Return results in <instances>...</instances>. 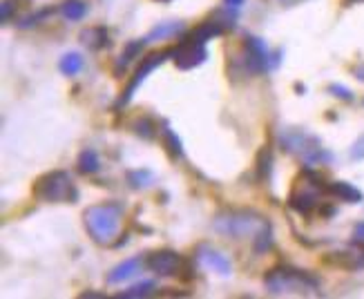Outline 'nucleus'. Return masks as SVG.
<instances>
[{
  "instance_id": "obj_20",
  "label": "nucleus",
  "mask_w": 364,
  "mask_h": 299,
  "mask_svg": "<svg viewBox=\"0 0 364 299\" xmlns=\"http://www.w3.org/2000/svg\"><path fill=\"white\" fill-rule=\"evenodd\" d=\"M134 134L145 141H153L157 137V123L150 116H141L139 121L134 123Z\"/></svg>"
},
{
  "instance_id": "obj_30",
  "label": "nucleus",
  "mask_w": 364,
  "mask_h": 299,
  "mask_svg": "<svg viewBox=\"0 0 364 299\" xmlns=\"http://www.w3.org/2000/svg\"><path fill=\"white\" fill-rule=\"evenodd\" d=\"M157 3H170V0H157Z\"/></svg>"
},
{
  "instance_id": "obj_8",
  "label": "nucleus",
  "mask_w": 364,
  "mask_h": 299,
  "mask_svg": "<svg viewBox=\"0 0 364 299\" xmlns=\"http://www.w3.org/2000/svg\"><path fill=\"white\" fill-rule=\"evenodd\" d=\"M208 58V50H206V43L197 40L192 36L179 40L175 47H172V61L179 69H194L199 67L204 61Z\"/></svg>"
},
{
  "instance_id": "obj_18",
  "label": "nucleus",
  "mask_w": 364,
  "mask_h": 299,
  "mask_svg": "<svg viewBox=\"0 0 364 299\" xmlns=\"http://www.w3.org/2000/svg\"><path fill=\"white\" fill-rule=\"evenodd\" d=\"M60 13H63L67 21H81L87 13V3L85 0H65V3L60 5Z\"/></svg>"
},
{
  "instance_id": "obj_27",
  "label": "nucleus",
  "mask_w": 364,
  "mask_h": 299,
  "mask_svg": "<svg viewBox=\"0 0 364 299\" xmlns=\"http://www.w3.org/2000/svg\"><path fill=\"white\" fill-rule=\"evenodd\" d=\"M224 3H226V9H239L241 5H244V0H224Z\"/></svg>"
},
{
  "instance_id": "obj_6",
  "label": "nucleus",
  "mask_w": 364,
  "mask_h": 299,
  "mask_svg": "<svg viewBox=\"0 0 364 299\" xmlns=\"http://www.w3.org/2000/svg\"><path fill=\"white\" fill-rule=\"evenodd\" d=\"M215 230L231 237V239H246V237H257L262 230L270 228V223L266 221V217L250 213V210H231L224 213L215 219Z\"/></svg>"
},
{
  "instance_id": "obj_21",
  "label": "nucleus",
  "mask_w": 364,
  "mask_h": 299,
  "mask_svg": "<svg viewBox=\"0 0 364 299\" xmlns=\"http://www.w3.org/2000/svg\"><path fill=\"white\" fill-rule=\"evenodd\" d=\"M270 168H272V154H270V147L266 145L260 157H257V172H260L262 181H270Z\"/></svg>"
},
{
  "instance_id": "obj_13",
  "label": "nucleus",
  "mask_w": 364,
  "mask_h": 299,
  "mask_svg": "<svg viewBox=\"0 0 364 299\" xmlns=\"http://www.w3.org/2000/svg\"><path fill=\"white\" fill-rule=\"evenodd\" d=\"M141 259L139 257H132V259H126L123 264H118L112 268V273L108 275V283H121V281H128L130 277H134L136 273L141 271Z\"/></svg>"
},
{
  "instance_id": "obj_7",
  "label": "nucleus",
  "mask_w": 364,
  "mask_h": 299,
  "mask_svg": "<svg viewBox=\"0 0 364 299\" xmlns=\"http://www.w3.org/2000/svg\"><path fill=\"white\" fill-rule=\"evenodd\" d=\"M168 58H172V47L168 50H159L155 54H148L145 58H141V63L139 67H136L134 72V77L130 79V83L126 85V89L121 92V96L116 98V108H126L128 103L132 101V96L136 94V89H139L143 85V81L148 79V74L150 72H155L163 61H168Z\"/></svg>"
},
{
  "instance_id": "obj_2",
  "label": "nucleus",
  "mask_w": 364,
  "mask_h": 299,
  "mask_svg": "<svg viewBox=\"0 0 364 299\" xmlns=\"http://www.w3.org/2000/svg\"><path fill=\"white\" fill-rule=\"evenodd\" d=\"M264 286L270 295H309L317 293L320 279L299 268L277 266L264 275Z\"/></svg>"
},
{
  "instance_id": "obj_12",
  "label": "nucleus",
  "mask_w": 364,
  "mask_h": 299,
  "mask_svg": "<svg viewBox=\"0 0 364 299\" xmlns=\"http://www.w3.org/2000/svg\"><path fill=\"white\" fill-rule=\"evenodd\" d=\"M81 43L85 45L87 50H103L110 45V36H108V29L96 25V27H87L81 32Z\"/></svg>"
},
{
  "instance_id": "obj_15",
  "label": "nucleus",
  "mask_w": 364,
  "mask_h": 299,
  "mask_svg": "<svg viewBox=\"0 0 364 299\" xmlns=\"http://www.w3.org/2000/svg\"><path fill=\"white\" fill-rule=\"evenodd\" d=\"M184 23L181 21H172V23H161V25H157L153 32H150L148 36H145V43L150 45V43H157V40H163V38H172V36H179L181 32H184Z\"/></svg>"
},
{
  "instance_id": "obj_17",
  "label": "nucleus",
  "mask_w": 364,
  "mask_h": 299,
  "mask_svg": "<svg viewBox=\"0 0 364 299\" xmlns=\"http://www.w3.org/2000/svg\"><path fill=\"white\" fill-rule=\"evenodd\" d=\"M161 137H163V145H165V150H168L170 159H181V157H184V145H181V139L175 134V130H170L168 125H165L161 130Z\"/></svg>"
},
{
  "instance_id": "obj_29",
  "label": "nucleus",
  "mask_w": 364,
  "mask_h": 299,
  "mask_svg": "<svg viewBox=\"0 0 364 299\" xmlns=\"http://www.w3.org/2000/svg\"><path fill=\"white\" fill-rule=\"evenodd\" d=\"M344 5H360V3H364V0H342Z\"/></svg>"
},
{
  "instance_id": "obj_19",
  "label": "nucleus",
  "mask_w": 364,
  "mask_h": 299,
  "mask_svg": "<svg viewBox=\"0 0 364 299\" xmlns=\"http://www.w3.org/2000/svg\"><path fill=\"white\" fill-rule=\"evenodd\" d=\"M99 168H101V159H99V154L94 152L92 147H85L83 152L79 154V170H81L83 174H94Z\"/></svg>"
},
{
  "instance_id": "obj_4",
  "label": "nucleus",
  "mask_w": 364,
  "mask_h": 299,
  "mask_svg": "<svg viewBox=\"0 0 364 299\" xmlns=\"http://www.w3.org/2000/svg\"><path fill=\"white\" fill-rule=\"evenodd\" d=\"M32 194L40 203H77L79 201V188L65 170H52V172L40 174L34 181Z\"/></svg>"
},
{
  "instance_id": "obj_24",
  "label": "nucleus",
  "mask_w": 364,
  "mask_h": 299,
  "mask_svg": "<svg viewBox=\"0 0 364 299\" xmlns=\"http://www.w3.org/2000/svg\"><path fill=\"white\" fill-rule=\"evenodd\" d=\"M329 92H331L333 96L342 98V101H353V92H351V89H348V87H344V85L333 83V85H329Z\"/></svg>"
},
{
  "instance_id": "obj_26",
  "label": "nucleus",
  "mask_w": 364,
  "mask_h": 299,
  "mask_svg": "<svg viewBox=\"0 0 364 299\" xmlns=\"http://www.w3.org/2000/svg\"><path fill=\"white\" fill-rule=\"evenodd\" d=\"M11 11H16V3H13V0H5L3 3V23H9Z\"/></svg>"
},
{
  "instance_id": "obj_16",
  "label": "nucleus",
  "mask_w": 364,
  "mask_h": 299,
  "mask_svg": "<svg viewBox=\"0 0 364 299\" xmlns=\"http://www.w3.org/2000/svg\"><path fill=\"white\" fill-rule=\"evenodd\" d=\"M85 61H83V56L79 52H70L65 54L63 58H60V63H58V69L65 74V77H77V74L83 69Z\"/></svg>"
},
{
  "instance_id": "obj_22",
  "label": "nucleus",
  "mask_w": 364,
  "mask_h": 299,
  "mask_svg": "<svg viewBox=\"0 0 364 299\" xmlns=\"http://www.w3.org/2000/svg\"><path fill=\"white\" fill-rule=\"evenodd\" d=\"M155 181V174L150 172V170H132L128 172V184L134 188V190H139V188H145Z\"/></svg>"
},
{
  "instance_id": "obj_28",
  "label": "nucleus",
  "mask_w": 364,
  "mask_h": 299,
  "mask_svg": "<svg viewBox=\"0 0 364 299\" xmlns=\"http://www.w3.org/2000/svg\"><path fill=\"white\" fill-rule=\"evenodd\" d=\"M353 77H355L358 81H362V83H364V63H362V65H358V67L353 69Z\"/></svg>"
},
{
  "instance_id": "obj_10",
  "label": "nucleus",
  "mask_w": 364,
  "mask_h": 299,
  "mask_svg": "<svg viewBox=\"0 0 364 299\" xmlns=\"http://www.w3.org/2000/svg\"><path fill=\"white\" fill-rule=\"evenodd\" d=\"M197 259H199L206 268H210V271L219 273L221 277H228L233 273L231 259L226 257V255H221L219 250L210 248V246H199V248H197Z\"/></svg>"
},
{
  "instance_id": "obj_11",
  "label": "nucleus",
  "mask_w": 364,
  "mask_h": 299,
  "mask_svg": "<svg viewBox=\"0 0 364 299\" xmlns=\"http://www.w3.org/2000/svg\"><path fill=\"white\" fill-rule=\"evenodd\" d=\"M329 194H331V197L340 199V201H344V203H362V199H364V194L355 186L346 184V181L329 184Z\"/></svg>"
},
{
  "instance_id": "obj_23",
  "label": "nucleus",
  "mask_w": 364,
  "mask_h": 299,
  "mask_svg": "<svg viewBox=\"0 0 364 299\" xmlns=\"http://www.w3.org/2000/svg\"><path fill=\"white\" fill-rule=\"evenodd\" d=\"M155 283L153 281H141V283H136V286L123 290V293H118V297H123V299H136V297H148V295H153L155 293Z\"/></svg>"
},
{
  "instance_id": "obj_9",
  "label": "nucleus",
  "mask_w": 364,
  "mask_h": 299,
  "mask_svg": "<svg viewBox=\"0 0 364 299\" xmlns=\"http://www.w3.org/2000/svg\"><path fill=\"white\" fill-rule=\"evenodd\" d=\"M181 266H184V259L175 250H157L148 257V268L157 277H175L181 273Z\"/></svg>"
},
{
  "instance_id": "obj_25",
  "label": "nucleus",
  "mask_w": 364,
  "mask_h": 299,
  "mask_svg": "<svg viewBox=\"0 0 364 299\" xmlns=\"http://www.w3.org/2000/svg\"><path fill=\"white\" fill-rule=\"evenodd\" d=\"M351 159H364V134L351 145Z\"/></svg>"
},
{
  "instance_id": "obj_5",
  "label": "nucleus",
  "mask_w": 364,
  "mask_h": 299,
  "mask_svg": "<svg viewBox=\"0 0 364 299\" xmlns=\"http://www.w3.org/2000/svg\"><path fill=\"white\" fill-rule=\"evenodd\" d=\"M280 143L286 152L299 157L307 166H326V163L333 161V154L322 147L320 139L309 134L307 130H284L280 134Z\"/></svg>"
},
{
  "instance_id": "obj_1",
  "label": "nucleus",
  "mask_w": 364,
  "mask_h": 299,
  "mask_svg": "<svg viewBox=\"0 0 364 299\" xmlns=\"http://www.w3.org/2000/svg\"><path fill=\"white\" fill-rule=\"evenodd\" d=\"M121 219H123V205L116 201H103L89 205L83 213V226L94 244L110 246L118 235Z\"/></svg>"
},
{
  "instance_id": "obj_3",
  "label": "nucleus",
  "mask_w": 364,
  "mask_h": 299,
  "mask_svg": "<svg viewBox=\"0 0 364 299\" xmlns=\"http://www.w3.org/2000/svg\"><path fill=\"white\" fill-rule=\"evenodd\" d=\"M324 194H329V184H324L322 174H317L315 170H311V166H307L295 176L293 188L288 192V205L299 215H311L322 203Z\"/></svg>"
},
{
  "instance_id": "obj_14",
  "label": "nucleus",
  "mask_w": 364,
  "mask_h": 299,
  "mask_svg": "<svg viewBox=\"0 0 364 299\" xmlns=\"http://www.w3.org/2000/svg\"><path fill=\"white\" fill-rule=\"evenodd\" d=\"M143 45H148L145 38H141V40H130V43L126 45L123 54H121V56L116 58V63H114V74H116V77H121V74H123V72L128 69V65L134 61V58L141 54Z\"/></svg>"
}]
</instances>
